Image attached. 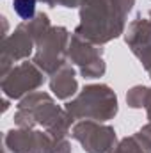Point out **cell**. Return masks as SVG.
<instances>
[{
  "label": "cell",
  "mask_w": 151,
  "mask_h": 153,
  "mask_svg": "<svg viewBox=\"0 0 151 153\" xmlns=\"http://www.w3.org/2000/svg\"><path fill=\"white\" fill-rule=\"evenodd\" d=\"M14 11L20 18L29 20L36 13V0H14Z\"/></svg>",
  "instance_id": "cell-1"
}]
</instances>
